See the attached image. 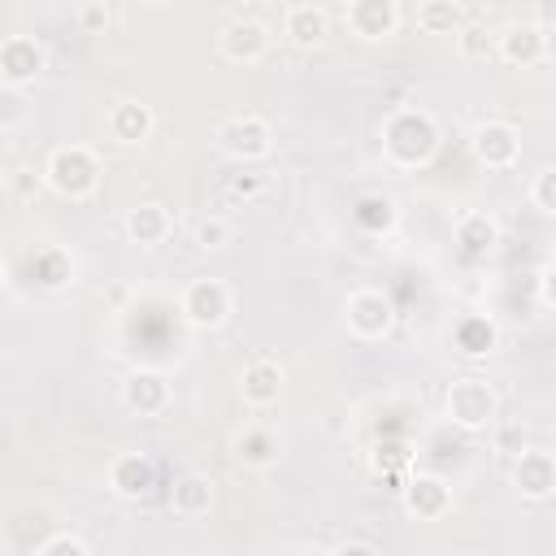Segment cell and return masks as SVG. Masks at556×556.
<instances>
[{
    "mask_svg": "<svg viewBox=\"0 0 556 556\" xmlns=\"http://www.w3.org/2000/svg\"><path fill=\"white\" fill-rule=\"evenodd\" d=\"M378 135H382V156L400 169H417L439 152V122L426 109H413V104L395 109L382 122Z\"/></svg>",
    "mask_w": 556,
    "mask_h": 556,
    "instance_id": "cell-1",
    "label": "cell"
},
{
    "mask_svg": "<svg viewBox=\"0 0 556 556\" xmlns=\"http://www.w3.org/2000/svg\"><path fill=\"white\" fill-rule=\"evenodd\" d=\"M39 174H43V182L61 200H87L100 187V161H96V152L87 143H61V148H52Z\"/></svg>",
    "mask_w": 556,
    "mask_h": 556,
    "instance_id": "cell-2",
    "label": "cell"
},
{
    "mask_svg": "<svg viewBox=\"0 0 556 556\" xmlns=\"http://www.w3.org/2000/svg\"><path fill=\"white\" fill-rule=\"evenodd\" d=\"M443 413L460 430H486L500 413V395L486 378L465 374V378H452V387L443 391Z\"/></svg>",
    "mask_w": 556,
    "mask_h": 556,
    "instance_id": "cell-3",
    "label": "cell"
},
{
    "mask_svg": "<svg viewBox=\"0 0 556 556\" xmlns=\"http://www.w3.org/2000/svg\"><path fill=\"white\" fill-rule=\"evenodd\" d=\"M213 143H217V152L230 156V161H243V165H248V161H265V156L274 152V126H269V117H261V113H235V117L217 122Z\"/></svg>",
    "mask_w": 556,
    "mask_h": 556,
    "instance_id": "cell-4",
    "label": "cell"
},
{
    "mask_svg": "<svg viewBox=\"0 0 556 556\" xmlns=\"http://www.w3.org/2000/svg\"><path fill=\"white\" fill-rule=\"evenodd\" d=\"M178 313L187 326L195 330H217L230 321L235 313V291L222 282V278H191L182 287V300H178Z\"/></svg>",
    "mask_w": 556,
    "mask_h": 556,
    "instance_id": "cell-5",
    "label": "cell"
},
{
    "mask_svg": "<svg viewBox=\"0 0 556 556\" xmlns=\"http://www.w3.org/2000/svg\"><path fill=\"white\" fill-rule=\"evenodd\" d=\"M343 321H348V330H352L356 339L378 343V339H387L391 326H395V304H391V295L378 291V287H356V291H348V300H343Z\"/></svg>",
    "mask_w": 556,
    "mask_h": 556,
    "instance_id": "cell-6",
    "label": "cell"
},
{
    "mask_svg": "<svg viewBox=\"0 0 556 556\" xmlns=\"http://www.w3.org/2000/svg\"><path fill=\"white\" fill-rule=\"evenodd\" d=\"M269 43H274L269 26H265L261 17H252V13H239V17H230V22L217 30V52H222L230 65H256V61H265Z\"/></svg>",
    "mask_w": 556,
    "mask_h": 556,
    "instance_id": "cell-7",
    "label": "cell"
},
{
    "mask_svg": "<svg viewBox=\"0 0 556 556\" xmlns=\"http://www.w3.org/2000/svg\"><path fill=\"white\" fill-rule=\"evenodd\" d=\"M48 70V48L35 35H9L0 39V83L4 87H30Z\"/></svg>",
    "mask_w": 556,
    "mask_h": 556,
    "instance_id": "cell-8",
    "label": "cell"
},
{
    "mask_svg": "<svg viewBox=\"0 0 556 556\" xmlns=\"http://www.w3.org/2000/svg\"><path fill=\"white\" fill-rule=\"evenodd\" d=\"M547 48H552V35L543 26H534L530 17L526 22H508L504 30H495V56L504 65H517V70H530L539 61H547Z\"/></svg>",
    "mask_w": 556,
    "mask_h": 556,
    "instance_id": "cell-9",
    "label": "cell"
},
{
    "mask_svg": "<svg viewBox=\"0 0 556 556\" xmlns=\"http://www.w3.org/2000/svg\"><path fill=\"white\" fill-rule=\"evenodd\" d=\"M473 156L486 165V169H513L517 156H521V130L504 117H491V122H478L473 126Z\"/></svg>",
    "mask_w": 556,
    "mask_h": 556,
    "instance_id": "cell-10",
    "label": "cell"
},
{
    "mask_svg": "<svg viewBox=\"0 0 556 556\" xmlns=\"http://www.w3.org/2000/svg\"><path fill=\"white\" fill-rule=\"evenodd\" d=\"M343 22L356 39L378 43V39H391L400 30L404 9L395 0H352V4H343Z\"/></svg>",
    "mask_w": 556,
    "mask_h": 556,
    "instance_id": "cell-11",
    "label": "cell"
},
{
    "mask_svg": "<svg viewBox=\"0 0 556 556\" xmlns=\"http://www.w3.org/2000/svg\"><path fill=\"white\" fill-rule=\"evenodd\" d=\"M508 478H513V486H517L521 500H530V504L552 500L556 495V452H543V447L521 452L513 460V473Z\"/></svg>",
    "mask_w": 556,
    "mask_h": 556,
    "instance_id": "cell-12",
    "label": "cell"
},
{
    "mask_svg": "<svg viewBox=\"0 0 556 556\" xmlns=\"http://www.w3.org/2000/svg\"><path fill=\"white\" fill-rule=\"evenodd\" d=\"M152 130H156V113L143 100H113L109 113H104V135L122 148H135V143L152 139Z\"/></svg>",
    "mask_w": 556,
    "mask_h": 556,
    "instance_id": "cell-13",
    "label": "cell"
},
{
    "mask_svg": "<svg viewBox=\"0 0 556 556\" xmlns=\"http://www.w3.org/2000/svg\"><path fill=\"white\" fill-rule=\"evenodd\" d=\"M400 504L417 521H439L452 508V486L439 473H408V482L400 491Z\"/></svg>",
    "mask_w": 556,
    "mask_h": 556,
    "instance_id": "cell-14",
    "label": "cell"
},
{
    "mask_svg": "<svg viewBox=\"0 0 556 556\" xmlns=\"http://www.w3.org/2000/svg\"><path fill=\"white\" fill-rule=\"evenodd\" d=\"M156 486V465L143 452H117L109 460V491L117 500H148Z\"/></svg>",
    "mask_w": 556,
    "mask_h": 556,
    "instance_id": "cell-15",
    "label": "cell"
},
{
    "mask_svg": "<svg viewBox=\"0 0 556 556\" xmlns=\"http://www.w3.org/2000/svg\"><path fill=\"white\" fill-rule=\"evenodd\" d=\"M169 400H174L169 378L156 374V369H135V374H126V382H122V404H126L130 413H139V417H161V413L169 408Z\"/></svg>",
    "mask_w": 556,
    "mask_h": 556,
    "instance_id": "cell-16",
    "label": "cell"
},
{
    "mask_svg": "<svg viewBox=\"0 0 556 556\" xmlns=\"http://www.w3.org/2000/svg\"><path fill=\"white\" fill-rule=\"evenodd\" d=\"M239 395H243L248 408H269V404H278V395H282V365H278L274 356L248 361L243 374H239Z\"/></svg>",
    "mask_w": 556,
    "mask_h": 556,
    "instance_id": "cell-17",
    "label": "cell"
},
{
    "mask_svg": "<svg viewBox=\"0 0 556 556\" xmlns=\"http://www.w3.org/2000/svg\"><path fill=\"white\" fill-rule=\"evenodd\" d=\"M122 230H126V239H130V243H139V248H156V243H165V239H169L174 217H169V208H165V204L143 200V204H135V208L126 213Z\"/></svg>",
    "mask_w": 556,
    "mask_h": 556,
    "instance_id": "cell-18",
    "label": "cell"
},
{
    "mask_svg": "<svg viewBox=\"0 0 556 556\" xmlns=\"http://www.w3.org/2000/svg\"><path fill=\"white\" fill-rule=\"evenodd\" d=\"M213 508V482L204 473H182L169 482V513L182 521H200Z\"/></svg>",
    "mask_w": 556,
    "mask_h": 556,
    "instance_id": "cell-19",
    "label": "cell"
},
{
    "mask_svg": "<svg viewBox=\"0 0 556 556\" xmlns=\"http://www.w3.org/2000/svg\"><path fill=\"white\" fill-rule=\"evenodd\" d=\"M282 35L295 48H317L330 35V13L321 4H287L282 13Z\"/></svg>",
    "mask_w": 556,
    "mask_h": 556,
    "instance_id": "cell-20",
    "label": "cell"
},
{
    "mask_svg": "<svg viewBox=\"0 0 556 556\" xmlns=\"http://www.w3.org/2000/svg\"><path fill=\"white\" fill-rule=\"evenodd\" d=\"M456 243H460V252L465 256H491L495 248H500V222L491 217V213H482V208H469V213H460L456 217Z\"/></svg>",
    "mask_w": 556,
    "mask_h": 556,
    "instance_id": "cell-21",
    "label": "cell"
},
{
    "mask_svg": "<svg viewBox=\"0 0 556 556\" xmlns=\"http://www.w3.org/2000/svg\"><path fill=\"white\" fill-rule=\"evenodd\" d=\"M230 452L239 465L248 469H269L278 460V434L269 426H243L235 439H230Z\"/></svg>",
    "mask_w": 556,
    "mask_h": 556,
    "instance_id": "cell-22",
    "label": "cell"
},
{
    "mask_svg": "<svg viewBox=\"0 0 556 556\" xmlns=\"http://www.w3.org/2000/svg\"><path fill=\"white\" fill-rule=\"evenodd\" d=\"M500 343V326L482 313H465L456 326H452V348L460 356H486L491 348Z\"/></svg>",
    "mask_w": 556,
    "mask_h": 556,
    "instance_id": "cell-23",
    "label": "cell"
},
{
    "mask_svg": "<svg viewBox=\"0 0 556 556\" xmlns=\"http://www.w3.org/2000/svg\"><path fill=\"white\" fill-rule=\"evenodd\" d=\"M352 222H356V230H365V235H382V230L395 226V200H391L387 191H365V195H356V204H352Z\"/></svg>",
    "mask_w": 556,
    "mask_h": 556,
    "instance_id": "cell-24",
    "label": "cell"
},
{
    "mask_svg": "<svg viewBox=\"0 0 556 556\" xmlns=\"http://www.w3.org/2000/svg\"><path fill=\"white\" fill-rule=\"evenodd\" d=\"M465 22L469 17H465V9L456 0H426V4H417V26L426 35H452L456 39Z\"/></svg>",
    "mask_w": 556,
    "mask_h": 556,
    "instance_id": "cell-25",
    "label": "cell"
},
{
    "mask_svg": "<svg viewBox=\"0 0 556 556\" xmlns=\"http://www.w3.org/2000/svg\"><path fill=\"white\" fill-rule=\"evenodd\" d=\"M30 269H35V282H39V287H48V291H56V287L74 282V256H70V252H61V248H39V252H35V261H30Z\"/></svg>",
    "mask_w": 556,
    "mask_h": 556,
    "instance_id": "cell-26",
    "label": "cell"
},
{
    "mask_svg": "<svg viewBox=\"0 0 556 556\" xmlns=\"http://www.w3.org/2000/svg\"><path fill=\"white\" fill-rule=\"evenodd\" d=\"M456 52L465 61H491L495 56V30H486L482 22H465L456 35Z\"/></svg>",
    "mask_w": 556,
    "mask_h": 556,
    "instance_id": "cell-27",
    "label": "cell"
},
{
    "mask_svg": "<svg viewBox=\"0 0 556 556\" xmlns=\"http://www.w3.org/2000/svg\"><path fill=\"white\" fill-rule=\"evenodd\" d=\"M191 239H195V248H200V252H222V248L235 239V226H230L226 217L208 213V217H200V222L191 226Z\"/></svg>",
    "mask_w": 556,
    "mask_h": 556,
    "instance_id": "cell-28",
    "label": "cell"
},
{
    "mask_svg": "<svg viewBox=\"0 0 556 556\" xmlns=\"http://www.w3.org/2000/svg\"><path fill=\"white\" fill-rule=\"evenodd\" d=\"M74 22H78V30H87V35H104V30L113 26V9H109L104 0H83V4L74 9Z\"/></svg>",
    "mask_w": 556,
    "mask_h": 556,
    "instance_id": "cell-29",
    "label": "cell"
},
{
    "mask_svg": "<svg viewBox=\"0 0 556 556\" xmlns=\"http://www.w3.org/2000/svg\"><path fill=\"white\" fill-rule=\"evenodd\" d=\"M530 204H534L539 213H552V217H556V165H547L543 174H534V182H530Z\"/></svg>",
    "mask_w": 556,
    "mask_h": 556,
    "instance_id": "cell-30",
    "label": "cell"
},
{
    "mask_svg": "<svg viewBox=\"0 0 556 556\" xmlns=\"http://www.w3.org/2000/svg\"><path fill=\"white\" fill-rule=\"evenodd\" d=\"M35 556H91V552H87V543L78 534H52V539L39 543Z\"/></svg>",
    "mask_w": 556,
    "mask_h": 556,
    "instance_id": "cell-31",
    "label": "cell"
},
{
    "mask_svg": "<svg viewBox=\"0 0 556 556\" xmlns=\"http://www.w3.org/2000/svg\"><path fill=\"white\" fill-rule=\"evenodd\" d=\"M39 182H43V174H35L30 165H17V169L9 174V195H13V200H35Z\"/></svg>",
    "mask_w": 556,
    "mask_h": 556,
    "instance_id": "cell-32",
    "label": "cell"
},
{
    "mask_svg": "<svg viewBox=\"0 0 556 556\" xmlns=\"http://www.w3.org/2000/svg\"><path fill=\"white\" fill-rule=\"evenodd\" d=\"M539 300H543L547 308H556V261H547V265L539 269Z\"/></svg>",
    "mask_w": 556,
    "mask_h": 556,
    "instance_id": "cell-33",
    "label": "cell"
},
{
    "mask_svg": "<svg viewBox=\"0 0 556 556\" xmlns=\"http://www.w3.org/2000/svg\"><path fill=\"white\" fill-rule=\"evenodd\" d=\"M530 22H534V26H543V30L552 35V30H556V0H539V4H534V17H530Z\"/></svg>",
    "mask_w": 556,
    "mask_h": 556,
    "instance_id": "cell-34",
    "label": "cell"
},
{
    "mask_svg": "<svg viewBox=\"0 0 556 556\" xmlns=\"http://www.w3.org/2000/svg\"><path fill=\"white\" fill-rule=\"evenodd\" d=\"M330 556H382L374 543H361V539H348L339 547H330Z\"/></svg>",
    "mask_w": 556,
    "mask_h": 556,
    "instance_id": "cell-35",
    "label": "cell"
}]
</instances>
